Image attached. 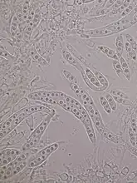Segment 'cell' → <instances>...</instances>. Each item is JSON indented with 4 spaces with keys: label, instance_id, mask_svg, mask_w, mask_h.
<instances>
[{
    "label": "cell",
    "instance_id": "cell-1",
    "mask_svg": "<svg viewBox=\"0 0 137 183\" xmlns=\"http://www.w3.org/2000/svg\"><path fill=\"white\" fill-rule=\"evenodd\" d=\"M51 117H52V114H49L47 118L41 122V124L31 133V135L28 137V140H32L33 138H37V137H41L44 133L45 130L47 129V126L49 125V122L51 121Z\"/></svg>",
    "mask_w": 137,
    "mask_h": 183
},
{
    "label": "cell",
    "instance_id": "cell-2",
    "mask_svg": "<svg viewBox=\"0 0 137 183\" xmlns=\"http://www.w3.org/2000/svg\"><path fill=\"white\" fill-rule=\"evenodd\" d=\"M22 112L26 113L28 116H31L32 114L36 113H47L48 114H53V111L47 107L46 106H33V107H28L25 108L21 109Z\"/></svg>",
    "mask_w": 137,
    "mask_h": 183
},
{
    "label": "cell",
    "instance_id": "cell-3",
    "mask_svg": "<svg viewBox=\"0 0 137 183\" xmlns=\"http://www.w3.org/2000/svg\"><path fill=\"white\" fill-rule=\"evenodd\" d=\"M91 121L94 123L96 128L97 129V131L101 134L102 131H104V129L106 128V126H104V123H103L102 118L101 117V114L99 113V111L97 110V108L95 107V113L93 118H91Z\"/></svg>",
    "mask_w": 137,
    "mask_h": 183
},
{
    "label": "cell",
    "instance_id": "cell-4",
    "mask_svg": "<svg viewBox=\"0 0 137 183\" xmlns=\"http://www.w3.org/2000/svg\"><path fill=\"white\" fill-rule=\"evenodd\" d=\"M85 33L88 36H92V37H96V36L101 37V36H107V35L112 34V33H114V32H112L109 28H107V27H104V28H98V29L85 31Z\"/></svg>",
    "mask_w": 137,
    "mask_h": 183
},
{
    "label": "cell",
    "instance_id": "cell-5",
    "mask_svg": "<svg viewBox=\"0 0 137 183\" xmlns=\"http://www.w3.org/2000/svg\"><path fill=\"white\" fill-rule=\"evenodd\" d=\"M85 74L86 75V77H87V78L89 79V81H90V83L92 84V85H94L96 87H103V86H101V84L99 83L98 79H97V78H96V76L91 71V69H89V68H85Z\"/></svg>",
    "mask_w": 137,
    "mask_h": 183
},
{
    "label": "cell",
    "instance_id": "cell-6",
    "mask_svg": "<svg viewBox=\"0 0 137 183\" xmlns=\"http://www.w3.org/2000/svg\"><path fill=\"white\" fill-rule=\"evenodd\" d=\"M59 147V144L58 143H53L48 146L47 147H45L43 150H41L37 155H42V156H47V157H49L51 155V153H53L54 152H56L57 150Z\"/></svg>",
    "mask_w": 137,
    "mask_h": 183
},
{
    "label": "cell",
    "instance_id": "cell-7",
    "mask_svg": "<svg viewBox=\"0 0 137 183\" xmlns=\"http://www.w3.org/2000/svg\"><path fill=\"white\" fill-rule=\"evenodd\" d=\"M62 55H63V57H64L65 59L71 65L74 66V67H75L76 68H77V69L79 70L81 69V66L77 62V61L76 60V58H74V57H73L70 52H67V50H63V51H62Z\"/></svg>",
    "mask_w": 137,
    "mask_h": 183
},
{
    "label": "cell",
    "instance_id": "cell-8",
    "mask_svg": "<svg viewBox=\"0 0 137 183\" xmlns=\"http://www.w3.org/2000/svg\"><path fill=\"white\" fill-rule=\"evenodd\" d=\"M98 48L103 53H105L106 55H107L108 57H111L112 59H114V60H118L119 59V57L117 56V53H116L115 50L107 48V47H105V46H100V47H98Z\"/></svg>",
    "mask_w": 137,
    "mask_h": 183
},
{
    "label": "cell",
    "instance_id": "cell-9",
    "mask_svg": "<svg viewBox=\"0 0 137 183\" xmlns=\"http://www.w3.org/2000/svg\"><path fill=\"white\" fill-rule=\"evenodd\" d=\"M101 135H102L103 137H105L106 138H107L109 141L114 142V143H119V142H120V137H117L116 135H115V134H113L112 131H109V130L107 129V127L104 129V131H102Z\"/></svg>",
    "mask_w": 137,
    "mask_h": 183
},
{
    "label": "cell",
    "instance_id": "cell-10",
    "mask_svg": "<svg viewBox=\"0 0 137 183\" xmlns=\"http://www.w3.org/2000/svg\"><path fill=\"white\" fill-rule=\"evenodd\" d=\"M48 157L47 156H42V155H37L33 160L29 161L28 165L30 167H36V166H38L39 165H41L43 161H45L47 160V158Z\"/></svg>",
    "mask_w": 137,
    "mask_h": 183
},
{
    "label": "cell",
    "instance_id": "cell-11",
    "mask_svg": "<svg viewBox=\"0 0 137 183\" xmlns=\"http://www.w3.org/2000/svg\"><path fill=\"white\" fill-rule=\"evenodd\" d=\"M120 65L122 67V69H123V73H124L125 78H126L127 80L130 81V68H129V65L127 63V62L125 61L124 57H120Z\"/></svg>",
    "mask_w": 137,
    "mask_h": 183
},
{
    "label": "cell",
    "instance_id": "cell-12",
    "mask_svg": "<svg viewBox=\"0 0 137 183\" xmlns=\"http://www.w3.org/2000/svg\"><path fill=\"white\" fill-rule=\"evenodd\" d=\"M30 55L31 57L33 58V60L36 62H38V63H40L41 65H43V66H47L48 64H47V62L45 60H44V58H43V57H41L40 55H39L38 52L35 51L34 49H32L30 51Z\"/></svg>",
    "mask_w": 137,
    "mask_h": 183
},
{
    "label": "cell",
    "instance_id": "cell-13",
    "mask_svg": "<svg viewBox=\"0 0 137 183\" xmlns=\"http://www.w3.org/2000/svg\"><path fill=\"white\" fill-rule=\"evenodd\" d=\"M116 53H117V56L120 57H121V55H122V52H123V50H124V43H123V40H122V36H120L119 38H116Z\"/></svg>",
    "mask_w": 137,
    "mask_h": 183
},
{
    "label": "cell",
    "instance_id": "cell-14",
    "mask_svg": "<svg viewBox=\"0 0 137 183\" xmlns=\"http://www.w3.org/2000/svg\"><path fill=\"white\" fill-rule=\"evenodd\" d=\"M84 126H85V128H86V133H87V135H88V137H89L90 141L92 143H95V142H96V134H95L92 124H91V125H84Z\"/></svg>",
    "mask_w": 137,
    "mask_h": 183
},
{
    "label": "cell",
    "instance_id": "cell-15",
    "mask_svg": "<svg viewBox=\"0 0 137 183\" xmlns=\"http://www.w3.org/2000/svg\"><path fill=\"white\" fill-rule=\"evenodd\" d=\"M100 102L102 106V107L105 110V112L107 113V114H111L112 113V109L111 107V106L109 104L108 101L107 100V98L104 96L100 97Z\"/></svg>",
    "mask_w": 137,
    "mask_h": 183
},
{
    "label": "cell",
    "instance_id": "cell-16",
    "mask_svg": "<svg viewBox=\"0 0 137 183\" xmlns=\"http://www.w3.org/2000/svg\"><path fill=\"white\" fill-rule=\"evenodd\" d=\"M21 155V152L15 149H6L1 151V157L4 156H13V157H18Z\"/></svg>",
    "mask_w": 137,
    "mask_h": 183
},
{
    "label": "cell",
    "instance_id": "cell-17",
    "mask_svg": "<svg viewBox=\"0 0 137 183\" xmlns=\"http://www.w3.org/2000/svg\"><path fill=\"white\" fill-rule=\"evenodd\" d=\"M113 67L116 70V74L119 76V78L121 79H123L125 78L124 73H123V69H122V67L120 65V62L118 60H114L113 61Z\"/></svg>",
    "mask_w": 137,
    "mask_h": 183
},
{
    "label": "cell",
    "instance_id": "cell-18",
    "mask_svg": "<svg viewBox=\"0 0 137 183\" xmlns=\"http://www.w3.org/2000/svg\"><path fill=\"white\" fill-rule=\"evenodd\" d=\"M18 18L17 16H13L11 23V34L14 36L18 30Z\"/></svg>",
    "mask_w": 137,
    "mask_h": 183
},
{
    "label": "cell",
    "instance_id": "cell-19",
    "mask_svg": "<svg viewBox=\"0 0 137 183\" xmlns=\"http://www.w3.org/2000/svg\"><path fill=\"white\" fill-rule=\"evenodd\" d=\"M104 97H105L107 98V100L108 101L109 104H110L111 107H112V111H116V107H117V105H116V102L115 101V99L113 98V96H112V94H110V93H105Z\"/></svg>",
    "mask_w": 137,
    "mask_h": 183
},
{
    "label": "cell",
    "instance_id": "cell-20",
    "mask_svg": "<svg viewBox=\"0 0 137 183\" xmlns=\"http://www.w3.org/2000/svg\"><path fill=\"white\" fill-rule=\"evenodd\" d=\"M80 92H81V96L80 97H81V98L82 99V101H83V102H88V103H90V104L94 106L95 105L94 102L92 100V98L88 95V93H87L86 92L84 91V90H82L81 88V90H80Z\"/></svg>",
    "mask_w": 137,
    "mask_h": 183
},
{
    "label": "cell",
    "instance_id": "cell-21",
    "mask_svg": "<svg viewBox=\"0 0 137 183\" xmlns=\"http://www.w3.org/2000/svg\"><path fill=\"white\" fill-rule=\"evenodd\" d=\"M95 75L96 76V78H97V79H98L99 83L101 84V86H103V87H108V85H109V83H108V81H107V79L104 77V75L101 74L100 72H98V71H96V73H95Z\"/></svg>",
    "mask_w": 137,
    "mask_h": 183
},
{
    "label": "cell",
    "instance_id": "cell-22",
    "mask_svg": "<svg viewBox=\"0 0 137 183\" xmlns=\"http://www.w3.org/2000/svg\"><path fill=\"white\" fill-rule=\"evenodd\" d=\"M71 106H72V107H71V111H70V113H72V114H74L76 118H78V119H79L80 121H81V122H83V121H84V118H83V116H82V114H81L80 109H78L77 107H76L72 106V105H71Z\"/></svg>",
    "mask_w": 137,
    "mask_h": 183
},
{
    "label": "cell",
    "instance_id": "cell-23",
    "mask_svg": "<svg viewBox=\"0 0 137 183\" xmlns=\"http://www.w3.org/2000/svg\"><path fill=\"white\" fill-rule=\"evenodd\" d=\"M28 12H30V10H29V1H26L25 3H24V4H23L22 11L24 21H27V19H28V14H29Z\"/></svg>",
    "mask_w": 137,
    "mask_h": 183
},
{
    "label": "cell",
    "instance_id": "cell-24",
    "mask_svg": "<svg viewBox=\"0 0 137 183\" xmlns=\"http://www.w3.org/2000/svg\"><path fill=\"white\" fill-rule=\"evenodd\" d=\"M129 137H130V144L132 145L133 147H137L136 138V132L133 131L131 127H130V129H129Z\"/></svg>",
    "mask_w": 137,
    "mask_h": 183
},
{
    "label": "cell",
    "instance_id": "cell-25",
    "mask_svg": "<svg viewBox=\"0 0 137 183\" xmlns=\"http://www.w3.org/2000/svg\"><path fill=\"white\" fill-rule=\"evenodd\" d=\"M113 98H114L116 102L119 103V104L126 105V106L131 104V102L129 101V99H125V98H122V97H120L117 96H113Z\"/></svg>",
    "mask_w": 137,
    "mask_h": 183
},
{
    "label": "cell",
    "instance_id": "cell-26",
    "mask_svg": "<svg viewBox=\"0 0 137 183\" xmlns=\"http://www.w3.org/2000/svg\"><path fill=\"white\" fill-rule=\"evenodd\" d=\"M62 72H63V73H64L65 78L67 79L68 81H70V83H77V80L76 79V78H75V77H74V76L71 73L67 72V70H63Z\"/></svg>",
    "mask_w": 137,
    "mask_h": 183
},
{
    "label": "cell",
    "instance_id": "cell-27",
    "mask_svg": "<svg viewBox=\"0 0 137 183\" xmlns=\"http://www.w3.org/2000/svg\"><path fill=\"white\" fill-rule=\"evenodd\" d=\"M111 94H112V96H117L122 97V98H125V99H129V97L125 92L120 91V90H112L111 91Z\"/></svg>",
    "mask_w": 137,
    "mask_h": 183
},
{
    "label": "cell",
    "instance_id": "cell-28",
    "mask_svg": "<svg viewBox=\"0 0 137 183\" xmlns=\"http://www.w3.org/2000/svg\"><path fill=\"white\" fill-rule=\"evenodd\" d=\"M26 166V162L25 161H22L20 163H18L17 166L14 167V169L13 171V175L17 174L18 172H20L24 167Z\"/></svg>",
    "mask_w": 137,
    "mask_h": 183
},
{
    "label": "cell",
    "instance_id": "cell-29",
    "mask_svg": "<svg viewBox=\"0 0 137 183\" xmlns=\"http://www.w3.org/2000/svg\"><path fill=\"white\" fill-rule=\"evenodd\" d=\"M126 40H127V43H129V44H130V46L132 47V48L135 50V51H136L137 50V43L136 42V40L133 38L132 37L130 36V35L129 34H126Z\"/></svg>",
    "mask_w": 137,
    "mask_h": 183
},
{
    "label": "cell",
    "instance_id": "cell-30",
    "mask_svg": "<svg viewBox=\"0 0 137 183\" xmlns=\"http://www.w3.org/2000/svg\"><path fill=\"white\" fill-rule=\"evenodd\" d=\"M33 28H34V27H33L32 23H31L30 24L28 25L27 28H26L25 33H24V37H25L26 39H28V38H29V37H30L31 34H32V31L33 29Z\"/></svg>",
    "mask_w": 137,
    "mask_h": 183
},
{
    "label": "cell",
    "instance_id": "cell-31",
    "mask_svg": "<svg viewBox=\"0 0 137 183\" xmlns=\"http://www.w3.org/2000/svg\"><path fill=\"white\" fill-rule=\"evenodd\" d=\"M70 87H71V88H72V90L75 92V94H76V95H77V96H81V92H80L81 88L79 87V86L77 85V83H71V84H70Z\"/></svg>",
    "mask_w": 137,
    "mask_h": 183
},
{
    "label": "cell",
    "instance_id": "cell-32",
    "mask_svg": "<svg viewBox=\"0 0 137 183\" xmlns=\"http://www.w3.org/2000/svg\"><path fill=\"white\" fill-rule=\"evenodd\" d=\"M35 12L33 9H31L30 12H29V14H28V19H27V21H26V23L28 25V24H30L31 23L33 22V18H34L35 17Z\"/></svg>",
    "mask_w": 137,
    "mask_h": 183
},
{
    "label": "cell",
    "instance_id": "cell-33",
    "mask_svg": "<svg viewBox=\"0 0 137 183\" xmlns=\"http://www.w3.org/2000/svg\"><path fill=\"white\" fill-rule=\"evenodd\" d=\"M40 18H41V15H40V13H38L35 14V17L34 18H33V22H32V23H33V27H36L37 25H38V23H39V21H40Z\"/></svg>",
    "mask_w": 137,
    "mask_h": 183
},
{
    "label": "cell",
    "instance_id": "cell-34",
    "mask_svg": "<svg viewBox=\"0 0 137 183\" xmlns=\"http://www.w3.org/2000/svg\"><path fill=\"white\" fill-rule=\"evenodd\" d=\"M130 127L132 128V130L135 132H137V123H136V118L133 117L131 119V122H130Z\"/></svg>",
    "mask_w": 137,
    "mask_h": 183
},
{
    "label": "cell",
    "instance_id": "cell-35",
    "mask_svg": "<svg viewBox=\"0 0 137 183\" xmlns=\"http://www.w3.org/2000/svg\"><path fill=\"white\" fill-rule=\"evenodd\" d=\"M133 9H134V7H133L132 5H130V6H128L126 9L123 10V13H121V16H125V15H127L130 12H131V11H132Z\"/></svg>",
    "mask_w": 137,
    "mask_h": 183
},
{
    "label": "cell",
    "instance_id": "cell-36",
    "mask_svg": "<svg viewBox=\"0 0 137 183\" xmlns=\"http://www.w3.org/2000/svg\"><path fill=\"white\" fill-rule=\"evenodd\" d=\"M1 56H2V57H4V56L5 58H11V57H13L8 52H6V51L4 52L2 48H1Z\"/></svg>",
    "mask_w": 137,
    "mask_h": 183
},
{
    "label": "cell",
    "instance_id": "cell-37",
    "mask_svg": "<svg viewBox=\"0 0 137 183\" xmlns=\"http://www.w3.org/2000/svg\"><path fill=\"white\" fill-rule=\"evenodd\" d=\"M130 152L132 153V154H134L135 156H136L137 157V147H130Z\"/></svg>",
    "mask_w": 137,
    "mask_h": 183
},
{
    "label": "cell",
    "instance_id": "cell-38",
    "mask_svg": "<svg viewBox=\"0 0 137 183\" xmlns=\"http://www.w3.org/2000/svg\"><path fill=\"white\" fill-rule=\"evenodd\" d=\"M128 168L127 167H125L123 170L121 171V172H120V174H121V176H125V175L128 173Z\"/></svg>",
    "mask_w": 137,
    "mask_h": 183
},
{
    "label": "cell",
    "instance_id": "cell-39",
    "mask_svg": "<svg viewBox=\"0 0 137 183\" xmlns=\"http://www.w3.org/2000/svg\"><path fill=\"white\" fill-rule=\"evenodd\" d=\"M67 178H68V176H67V173L61 175V179H62V181H67Z\"/></svg>",
    "mask_w": 137,
    "mask_h": 183
},
{
    "label": "cell",
    "instance_id": "cell-40",
    "mask_svg": "<svg viewBox=\"0 0 137 183\" xmlns=\"http://www.w3.org/2000/svg\"><path fill=\"white\" fill-rule=\"evenodd\" d=\"M136 23H137V13L134 16V18H133L132 22L130 23V25H133V24H135Z\"/></svg>",
    "mask_w": 137,
    "mask_h": 183
},
{
    "label": "cell",
    "instance_id": "cell-41",
    "mask_svg": "<svg viewBox=\"0 0 137 183\" xmlns=\"http://www.w3.org/2000/svg\"><path fill=\"white\" fill-rule=\"evenodd\" d=\"M77 4H84V1H77Z\"/></svg>",
    "mask_w": 137,
    "mask_h": 183
},
{
    "label": "cell",
    "instance_id": "cell-42",
    "mask_svg": "<svg viewBox=\"0 0 137 183\" xmlns=\"http://www.w3.org/2000/svg\"><path fill=\"white\" fill-rule=\"evenodd\" d=\"M136 147H137V132H136Z\"/></svg>",
    "mask_w": 137,
    "mask_h": 183
},
{
    "label": "cell",
    "instance_id": "cell-43",
    "mask_svg": "<svg viewBox=\"0 0 137 183\" xmlns=\"http://www.w3.org/2000/svg\"><path fill=\"white\" fill-rule=\"evenodd\" d=\"M136 123H137V113H136Z\"/></svg>",
    "mask_w": 137,
    "mask_h": 183
}]
</instances>
